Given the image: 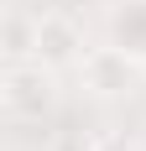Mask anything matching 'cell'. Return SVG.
<instances>
[{
  "instance_id": "1",
  "label": "cell",
  "mask_w": 146,
  "mask_h": 151,
  "mask_svg": "<svg viewBox=\"0 0 146 151\" xmlns=\"http://www.w3.org/2000/svg\"><path fill=\"white\" fill-rule=\"evenodd\" d=\"M89 47H84V26L73 21L68 11H42L31 21V63L42 68H68L78 63Z\"/></svg>"
},
{
  "instance_id": "2",
  "label": "cell",
  "mask_w": 146,
  "mask_h": 151,
  "mask_svg": "<svg viewBox=\"0 0 146 151\" xmlns=\"http://www.w3.org/2000/svg\"><path fill=\"white\" fill-rule=\"evenodd\" d=\"M5 109L21 115V120H37L47 104H52V83H47V68L42 63H11L5 73Z\"/></svg>"
},
{
  "instance_id": "3",
  "label": "cell",
  "mask_w": 146,
  "mask_h": 151,
  "mask_svg": "<svg viewBox=\"0 0 146 151\" xmlns=\"http://www.w3.org/2000/svg\"><path fill=\"white\" fill-rule=\"evenodd\" d=\"M78 73H84V89L94 94H120L131 83V58L120 52V47H89L84 58H78Z\"/></svg>"
},
{
  "instance_id": "4",
  "label": "cell",
  "mask_w": 146,
  "mask_h": 151,
  "mask_svg": "<svg viewBox=\"0 0 146 151\" xmlns=\"http://www.w3.org/2000/svg\"><path fill=\"white\" fill-rule=\"evenodd\" d=\"M31 21H37V16H11V21H5V52H11V63H21V58H31Z\"/></svg>"
}]
</instances>
